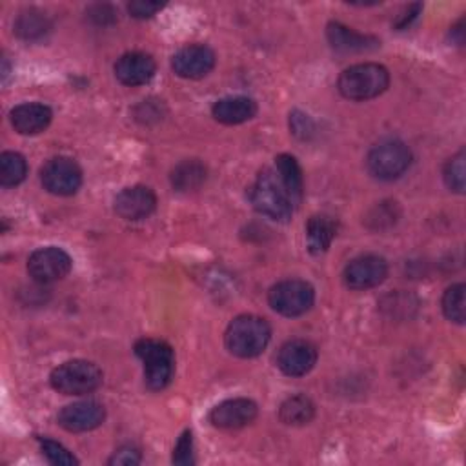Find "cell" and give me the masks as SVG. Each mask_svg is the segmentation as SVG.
<instances>
[{
    "label": "cell",
    "mask_w": 466,
    "mask_h": 466,
    "mask_svg": "<svg viewBox=\"0 0 466 466\" xmlns=\"http://www.w3.org/2000/svg\"><path fill=\"white\" fill-rule=\"evenodd\" d=\"M271 339V328L266 319L257 315L235 317L224 335L226 348L231 355L240 359H253L260 355Z\"/></svg>",
    "instance_id": "obj_1"
},
{
    "label": "cell",
    "mask_w": 466,
    "mask_h": 466,
    "mask_svg": "<svg viewBox=\"0 0 466 466\" xmlns=\"http://www.w3.org/2000/svg\"><path fill=\"white\" fill-rule=\"evenodd\" d=\"M249 200L258 213L279 222L289 220L297 208L275 169H264L258 173L257 180L249 187Z\"/></svg>",
    "instance_id": "obj_2"
},
{
    "label": "cell",
    "mask_w": 466,
    "mask_h": 466,
    "mask_svg": "<svg viewBox=\"0 0 466 466\" xmlns=\"http://www.w3.org/2000/svg\"><path fill=\"white\" fill-rule=\"evenodd\" d=\"M390 86V73L384 66L375 62H362L346 67L337 87L348 100H370L382 95Z\"/></svg>",
    "instance_id": "obj_3"
},
{
    "label": "cell",
    "mask_w": 466,
    "mask_h": 466,
    "mask_svg": "<svg viewBox=\"0 0 466 466\" xmlns=\"http://www.w3.org/2000/svg\"><path fill=\"white\" fill-rule=\"evenodd\" d=\"M135 353L144 364L146 386L153 391L164 390L171 382L175 371L173 348L160 339L144 337L137 340Z\"/></svg>",
    "instance_id": "obj_4"
},
{
    "label": "cell",
    "mask_w": 466,
    "mask_h": 466,
    "mask_svg": "<svg viewBox=\"0 0 466 466\" xmlns=\"http://www.w3.org/2000/svg\"><path fill=\"white\" fill-rule=\"evenodd\" d=\"M51 386L64 395H86L102 384L100 368L84 359L67 360L51 371Z\"/></svg>",
    "instance_id": "obj_5"
},
{
    "label": "cell",
    "mask_w": 466,
    "mask_h": 466,
    "mask_svg": "<svg viewBox=\"0 0 466 466\" xmlns=\"http://www.w3.org/2000/svg\"><path fill=\"white\" fill-rule=\"evenodd\" d=\"M370 173L379 180L399 178L411 164L410 147L395 138L375 144L366 158Z\"/></svg>",
    "instance_id": "obj_6"
},
{
    "label": "cell",
    "mask_w": 466,
    "mask_h": 466,
    "mask_svg": "<svg viewBox=\"0 0 466 466\" xmlns=\"http://www.w3.org/2000/svg\"><path fill=\"white\" fill-rule=\"evenodd\" d=\"M315 300V291L309 282L300 279L280 280L268 291L271 309L284 317H299L306 313Z\"/></svg>",
    "instance_id": "obj_7"
},
{
    "label": "cell",
    "mask_w": 466,
    "mask_h": 466,
    "mask_svg": "<svg viewBox=\"0 0 466 466\" xmlns=\"http://www.w3.org/2000/svg\"><path fill=\"white\" fill-rule=\"evenodd\" d=\"M42 186L58 197H69L82 186V169L69 157H53L40 169Z\"/></svg>",
    "instance_id": "obj_8"
},
{
    "label": "cell",
    "mask_w": 466,
    "mask_h": 466,
    "mask_svg": "<svg viewBox=\"0 0 466 466\" xmlns=\"http://www.w3.org/2000/svg\"><path fill=\"white\" fill-rule=\"evenodd\" d=\"M73 268V260L62 248L47 246L33 251L27 258V271L33 280L51 284L64 279Z\"/></svg>",
    "instance_id": "obj_9"
},
{
    "label": "cell",
    "mask_w": 466,
    "mask_h": 466,
    "mask_svg": "<svg viewBox=\"0 0 466 466\" xmlns=\"http://www.w3.org/2000/svg\"><path fill=\"white\" fill-rule=\"evenodd\" d=\"M388 277V262L380 255H360L350 260L344 268L342 279L350 289L366 291L382 284Z\"/></svg>",
    "instance_id": "obj_10"
},
{
    "label": "cell",
    "mask_w": 466,
    "mask_h": 466,
    "mask_svg": "<svg viewBox=\"0 0 466 466\" xmlns=\"http://www.w3.org/2000/svg\"><path fill=\"white\" fill-rule=\"evenodd\" d=\"M317 362V348L304 339H293L280 346L277 366L288 377H302L313 370Z\"/></svg>",
    "instance_id": "obj_11"
},
{
    "label": "cell",
    "mask_w": 466,
    "mask_h": 466,
    "mask_svg": "<svg viewBox=\"0 0 466 466\" xmlns=\"http://www.w3.org/2000/svg\"><path fill=\"white\" fill-rule=\"evenodd\" d=\"M215 66V53L204 44H189L177 51L171 58V67L180 78L197 80L206 76Z\"/></svg>",
    "instance_id": "obj_12"
},
{
    "label": "cell",
    "mask_w": 466,
    "mask_h": 466,
    "mask_svg": "<svg viewBox=\"0 0 466 466\" xmlns=\"http://www.w3.org/2000/svg\"><path fill=\"white\" fill-rule=\"evenodd\" d=\"M257 404L246 397L222 400L209 411V422L218 430H238L248 426L257 417Z\"/></svg>",
    "instance_id": "obj_13"
},
{
    "label": "cell",
    "mask_w": 466,
    "mask_h": 466,
    "mask_svg": "<svg viewBox=\"0 0 466 466\" xmlns=\"http://www.w3.org/2000/svg\"><path fill=\"white\" fill-rule=\"evenodd\" d=\"M56 419L64 430L80 433L98 428L106 419V410L96 400H78L64 406Z\"/></svg>",
    "instance_id": "obj_14"
},
{
    "label": "cell",
    "mask_w": 466,
    "mask_h": 466,
    "mask_svg": "<svg viewBox=\"0 0 466 466\" xmlns=\"http://www.w3.org/2000/svg\"><path fill=\"white\" fill-rule=\"evenodd\" d=\"M157 208V197L147 186L124 187L115 197V211L126 220H142Z\"/></svg>",
    "instance_id": "obj_15"
},
{
    "label": "cell",
    "mask_w": 466,
    "mask_h": 466,
    "mask_svg": "<svg viewBox=\"0 0 466 466\" xmlns=\"http://www.w3.org/2000/svg\"><path fill=\"white\" fill-rule=\"evenodd\" d=\"M155 60L140 51H131L124 53L116 62H115V76L118 82L124 86H142L149 82L155 75Z\"/></svg>",
    "instance_id": "obj_16"
},
{
    "label": "cell",
    "mask_w": 466,
    "mask_h": 466,
    "mask_svg": "<svg viewBox=\"0 0 466 466\" xmlns=\"http://www.w3.org/2000/svg\"><path fill=\"white\" fill-rule=\"evenodd\" d=\"M53 113L49 106L40 102H25L11 109L9 120L20 135H38L51 124Z\"/></svg>",
    "instance_id": "obj_17"
},
{
    "label": "cell",
    "mask_w": 466,
    "mask_h": 466,
    "mask_svg": "<svg viewBox=\"0 0 466 466\" xmlns=\"http://www.w3.org/2000/svg\"><path fill=\"white\" fill-rule=\"evenodd\" d=\"M326 36H328V42L331 44V47L340 53H364V51H371L379 46V40L375 36L357 33L355 29L346 27L339 22L328 24Z\"/></svg>",
    "instance_id": "obj_18"
},
{
    "label": "cell",
    "mask_w": 466,
    "mask_h": 466,
    "mask_svg": "<svg viewBox=\"0 0 466 466\" xmlns=\"http://www.w3.org/2000/svg\"><path fill=\"white\" fill-rule=\"evenodd\" d=\"M255 113H257V104L248 96H226L217 100L211 107L213 118L226 126L242 124L253 118Z\"/></svg>",
    "instance_id": "obj_19"
},
{
    "label": "cell",
    "mask_w": 466,
    "mask_h": 466,
    "mask_svg": "<svg viewBox=\"0 0 466 466\" xmlns=\"http://www.w3.org/2000/svg\"><path fill=\"white\" fill-rule=\"evenodd\" d=\"M337 220L329 215H313L306 224V238H308V249L313 255H320L328 251L331 246L335 235H337Z\"/></svg>",
    "instance_id": "obj_20"
},
{
    "label": "cell",
    "mask_w": 466,
    "mask_h": 466,
    "mask_svg": "<svg viewBox=\"0 0 466 466\" xmlns=\"http://www.w3.org/2000/svg\"><path fill=\"white\" fill-rule=\"evenodd\" d=\"M275 171L282 182V186L286 187L288 195L291 197V200L295 202V206H299V202L302 200V189H304V177H302V169L297 162V158L293 155L288 153H280L275 158Z\"/></svg>",
    "instance_id": "obj_21"
},
{
    "label": "cell",
    "mask_w": 466,
    "mask_h": 466,
    "mask_svg": "<svg viewBox=\"0 0 466 466\" xmlns=\"http://www.w3.org/2000/svg\"><path fill=\"white\" fill-rule=\"evenodd\" d=\"M206 175L208 169L200 160H184L173 167L171 184L177 191H195L204 184Z\"/></svg>",
    "instance_id": "obj_22"
},
{
    "label": "cell",
    "mask_w": 466,
    "mask_h": 466,
    "mask_svg": "<svg viewBox=\"0 0 466 466\" xmlns=\"http://www.w3.org/2000/svg\"><path fill=\"white\" fill-rule=\"evenodd\" d=\"M279 417L288 426H304L315 417V404L306 395L288 397L280 404Z\"/></svg>",
    "instance_id": "obj_23"
},
{
    "label": "cell",
    "mask_w": 466,
    "mask_h": 466,
    "mask_svg": "<svg viewBox=\"0 0 466 466\" xmlns=\"http://www.w3.org/2000/svg\"><path fill=\"white\" fill-rule=\"evenodd\" d=\"M49 20L44 13L36 9H27L20 13L15 22V33L24 40H36L42 38L49 31Z\"/></svg>",
    "instance_id": "obj_24"
},
{
    "label": "cell",
    "mask_w": 466,
    "mask_h": 466,
    "mask_svg": "<svg viewBox=\"0 0 466 466\" xmlns=\"http://www.w3.org/2000/svg\"><path fill=\"white\" fill-rule=\"evenodd\" d=\"M27 175V162L16 151H4L0 155V184L13 187L20 184Z\"/></svg>",
    "instance_id": "obj_25"
},
{
    "label": "cell",
    "mask_w": 466,
    "mask_h": 466,
    "mask_svg": "<svg viewBox=\"0 0 466 466\" xmlns=\"http://www.w3.org/2000/svg\"><path fill=\"white\" fill-rule=\"evenodd\" d=\"M464 293H466V286L459 282V284H451L442 295V311L446 319L455 324H462L466 317Z\"/></svg>",
    "instance_id": "obj_26"
},
{
    "label": "cell",
    "mask_w": 466,
    "mask_h": 466,
    "mask_svg": "<svg viewBox=\"0 0 466 466\" xmlns=\"http://www.w3.org/2000/svg\"><path fill=\"white\" fill-rule=\"evenodd\" d=\"M464 158H466L464 149H461L444 164V169H442V178L446 186L455 193L464 191Z\"/></svg>",
    "instance_id": "obj_27"
},
{
    "label": "cell",
    "mask_w": 466,
    "mask_h": 466,
    "mask_svg": "<svg viewBox=\"0 0 466 466\" xmlns=\"http://www.w3.org/2000/svg\"><path fill=\"white\" fill-rule=\"evenodd\" d=\"M38 442H40L42 453L46 455V459H47L51 464H56V466H73V464H78L76 457H75L67 448H64L60 442H56V441H53V439H47V437H40Z\"/></svg>",
    "instance_id": "obj_28"
},
{
    "label": "cell",
    "mask_w": 466,
    "mask_h": 466,
    "mask_svg": "<svg viewBox=\"0 0 466 466\" xmlns=\"http://www.w3.org/2000/svg\"><path fill=\"white\" fill-rule=\"evenodd\" d=\"M173 462L180 466H189L195 462L193 459V437L191 431L186 430L180 439L177 441V446L173 450Z\"/></svg>",
    "instance_id": "obj_29"
},
{
    "label": "cell",
    "mask_w": 466,
    "mask_h": 466,
    "mask_svg": "<svg viewBox=\"0 0 466 466\" xmlns=\"http://www.w3.org/2000/svg\"><path fill=\"white\" fill-rule=\"evenodd\" d=\"M142 461V455H140V450L135 448V446H122L118 448L107 461V464L111 466H135Z\"/></svg>",
    "instance_id": "obj_30"
},
{
    "label": "cell",
    "mask_w": 466,
    "mask_h": 466,
    "mask_svg": "<svg viewBox=\"0 0 466 466\" xmlns=\"http://www.w3.org/2000/svg\"><path fill=\"white\" fill-rule=\"evenodd\" d=\"M164 7V4L160 2H149V0H133L127 4V11L131 13V16L135 18H149L153 16L157 11H160Z\"/></svg>",
    "instance_id": "obj_31"
},
{
    "label": "cell",
    "mask_w": 466,
    "mask_h": 466,
    "mask_svg": "<svg viewBox=\"0 0 466 466\" xmlns=\"http://www.w3.org/2000/svg\"><path fill=\"white\" fill-rule=\"evenodd\" d=\"M420 4H411V5H408L406 7V11L400 15V18L395 22V27H399V29H402V27H406L417 15H419V11H420Z\"/></svg>",
    "instance_id": "obj_32"
}]
</instances>
